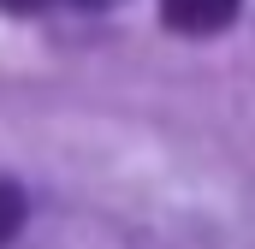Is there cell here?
<instances>
[{"label": "cell", "mask_w": 255, "mask_h": 249, "mask_svg": "<svg viewBox=\"0 0 255 249\" xmlns=\"http://www.w3.org/2000/svg\"><path fill=\"white\" fill-rule=\"evenodd\" d=\"M160 18L178 36H214L238 18V0H160Z\"/></svg>", "instance_id": "6da1fadb"}, {"label": "cell", "mask_w": 255, "mask_h": 249, "mask_svg": "<svg viewBox=\"0 0 255 249\" xmlns=\"http://www.w3.org/2000/svg\"><path fill=\"white\" fill-rule=\"evenodd\" d=\"M18 226H24V196H18L12 184H0V249L12 244V232H18Z\"/></svg>", "instance_id": "7a4b0ae2"}, {"label": "cell", "mask_w": 255, "mask_h": 249, "mask_svg": "<svg viewBox=\"0 0 255 249\" xmlns=\"http://www.w3.org/2000/svg\"><path fill=\"white\" fill-rule=\"evenodd\" d=\"M6 12H48V6H60V0H0ZM77 6H95V0H77Z\"/></svg>", "instance_id": "3957f363"}]
</instances>
